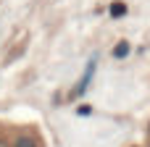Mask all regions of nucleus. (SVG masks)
Instances as JSON below:
<instances>
[{"instance_id":"nucleus-1","label":"nucleus","mask_w":150,"mask_h":147,"mask_svg":"<svg viewBox=\"0 0 150 147\" xmlns=\"http://www.w3.org/2000/svg\"><path fill=\"white\" fill-rule=\"evenodd\" d=\"M0 147H42V137L32 126L0 121Z\"/></svg>"}]
</instances>
